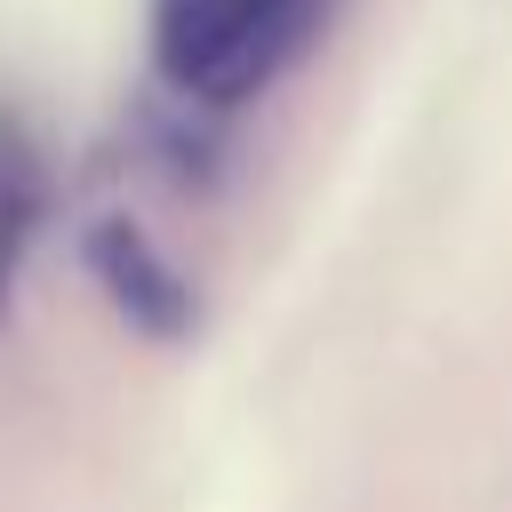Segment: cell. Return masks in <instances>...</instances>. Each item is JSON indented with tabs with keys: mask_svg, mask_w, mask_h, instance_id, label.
Here are the masks:
<instances>
[{
	"mask_svg": "<svg viewBox=\"0 0 512 512\" xmlns=\"http://www.w3.org/2000/svg\"><path fill=\"white\" fill-rule=\"evenodd\" d=\"M320 0H152V64L176 96L240 104L312 32Z\"/></svg>",
	"mask_w": 512,
	"mask_h": 512,
	"instance_id": "6da1fadb",
	"label": "cell"
},
{
	"mask_svg": "<svg viewBox=\"0 0 512 512\" xmlns=\"http://www.w3.org/2000/svg\"><path fill=\"white\" fill-rule=\"evenodd\" d=\"M96 272L112 280V296H120V312L128 320H144L152 336H168L176 320H184V280L144 248V232H128V224H104L96 232Z\"/></svg>",
	"mask_w": 512,
	"mask_h": 512,
	"instance_id": "7a4b0ae2",
	"label": "cell"
},
{
	"mask_svg": "<svg viewBox=\"0 0 512 512\" xmlns=\"http://www.w3.org/2000/svg\"><path fill=\"white\" fill-rule=\"evenodd\" d=\"M40 208H48V184H40V160L24 144V128L0 112V312L16 296V272H24V248L40 232Z\"/></svg>",
	"mask_w": 512,
	"mask_h": 512,
	"instance_id": "3957f363",
	"label": "cell"
}]
</instances>
